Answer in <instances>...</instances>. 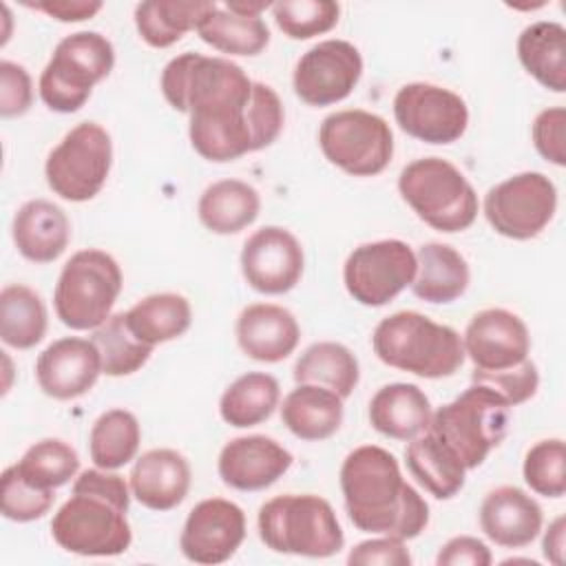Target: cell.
I'll return each instance as SVG.
<instances>
[{
	"label": "cell",
	"instance_id": "obj_1",
	"mask_svg": "<svg viewBox=\"0 0 566 566\" xmlns=\"http://www.w3.org/2000/svg\"><path fill=\"white\" fill-rule=\"evenodd\" d=\"M252 86L239 64L201 53H181L161 71L166 102L190 117L192 148L217 164L256 150L250 122Z\"/></svg>",
	"mask_w": 566,
	"mask_h": 566
},
{
	"label": "cell",
	"instance_id": "obj_2",
	"mask_svg": "<svg viewBox=\"0 0 566 566\" xmlns=\"http://www.w3.org/2000/svg\"><path fill=\"white\" fill-rule=\"evenodd\" d=\"M340 491L358 531L413 539L429 524V504L405 482L398 460L382 447L363 444L347 453Z\"/></svg>",
	"mask_w": 566,
	"mask_h": 566
},
{
	"label": "cell",
	"instance_id": "obj_3",
	"mask_svg": "<svg viewBox=\"0 0 566 566\" xmlns=\"http://www.w3.org/2000/svg\"><path fill=\"white\" fill-rule=\"evenodd\" d=\"M130 486L106 469H86L73 482L71 497L51 520L55 544L82 557H113L128 551L133 531L126 520Z\"/></svg>",
	"mask_w": 566,
	"mask_h": 566
},
{
	"label": "cell",
	"instance_id": "obj_4",
	"mask_svg": "<svg viewBox=\"0 0 566 566\" xmlns=\"http://www.w3.org/2000/svg\"><path fill=\"white\" fill-rule=\"evenodd\" d=\"M371 347L387 367L420 378L453 376L467 358L462 336L453 327L413 310L382 318L371 334Z\"/></svg>",
	"mask_w": 566,
	"mask_h": 566
},
{
	"label": "cell",
	"instance_id": "obj_5",
	"mask_svg": "<svg viewBox=\"0 0 566 566\" xmlns=\"http://www.w3.org/2000/svg\"><path fill=\"white\" fill-rule=\"evenodd\" d=\"M261 542L283 555L301 557H332L343 544L345 535L332 504L312 493H285L268 500L256 517Z\"/></svg>",
	"mask_w": 566,
	"mask_h": 566
},
{
	"label": "cell",
	"instance_id": "obj_6",
	"mask_svg": "<svg viewBox=\"0 0 566 566\" xmlns=\"http://www.w3.org/2000/svg\"><path fill=\"white\" fill-rule=\"evenodd\" d=\"M398 190L409 208L438 232H462L478 217V195L469 179L442 157H422L398 175Z\"/></svg>",
	"mask_w": 566,
	"mask_h": 566
},
{
	"label": "cell",
	"instance_id": "obj_7",
	"mask_svg": "<svg viewBox=\"0 0 566 566\" xmlns=\"http://www.w3.org/2000/svg\"><path fill=\"white\" fill-rule=\"evenodd\" d=\"M511 407L489 387L471 382L455 400L431 413L427 431L444 442L464 469H478L506 438Z\"/></svg>",
	"mask_w": 566,
	"mask_h": 566
},
{
	"label": "cell",
	"instance_id": "obj_8",
	"mask_svg": "<svg viewBox=\"0 0 566 566\" xmlns=\"http://www.w3.org/2000/svg\"><path fill=\"white\" fill-rule=\"evenodd\" d=\"M122 285L119 263L108 252L97 248L80 250L57 276L53 292L55 314L71 329H95L111 316Z\"/></svg>",
	"mask_w": 566,
	"mask_h": 566
},
{
	"label": "cell",
	"instance_id": "obj_9",
	"mask_svg": "<svg viewBox=\"0 0 566 566\" xmlns=\"http://www.w3.org/2000/svg\"><path fill=\"white\" fill-rule=\"evenodd\" d=\"M113 66L115 49L106 35L97 31L71 33L57 42L40 75V97L55 113H75Z\"/></svg>",
	"mask_w": 566,
	"mask_h": 566
},
{
	"label": "cell",
	"instance_id": "obj_10",
	"mask_svg": "<svg viewBox=\"0 0 566 566\" xmlns=\"http://www.w3.org/2000/svg\"><path fill=\"white\" fill-rule=\"evenodd\" d=\"M318 146L325 159L343 172L352 177H374L380 175L394 157V133L380 115L347 108L321 122Z\"/></svg>",
	"mask_w": 566,
	"mask_h": 566
},
{
	"label": "cell",
	"instance_id": "obj_11",
	"mask_svg": "<svg viewBox=\"0 0 566 566\" xmlns=\"http://www.w3.org/2000/svg\"><path fill=\"white\" fill-rule=\"evenodd\" d=\"M111 166V135L95 122H82L49 153L44 175L57 197L80 203L93 199L104 188Z\"/></svg>",
	"mask_w": 566,
	"mask_h": 566
},
{
	"label": "cell",
	"instance_id": "obj_12",
	"mask_svg": "<svg viewBox=\"0 0 566 566\" xmlns=\"http://www.w3.org/2000/svg\"><path fill=\"white\" fill-rule=\"evenodd\" d=\"M557 188L544 175L535 170L517 172L493 188L484 197V217L489 226L515 241H528L537 237L555 217Z\"/></svg>",
	"mask_w": 566,
	"mask_h": 566
},
{
	"label": "cell",
	"instance_id": "obj_13",
	"mask_svg": "<svg viewBox=\"0 0 566 566\" xmlns=\"http://www.w3.org/2000/svg\"><path fill=\"white\" fill-rule=\"evenodd\" d=\"M416 252L400 239H380L354 248L343 265L349 296L367 307L394 301L416 276Z\"/></svg>",
	"mask_w": 566,
	"mask_h": 566
},
{
	"label": "cell",
	"instance_id": "obj_14",
	"mask_svg": "<svg viewBox=\"0 0 566 566\" xmlns=\"http://www.w3.org/2000/svg\"><path fill=\"white\" fill-rule=\"evenodd\" d=\"M394 117L402 133L424 144H453L469 126L467 102L429 82L400 86L394 97Z\"/></svg>",
	"mask_w": 566,
	"mask_h": 566
},
{
	"label": "cell",
	"instance_id": "obj_15",
	"mask_svg": "<svg viewBox=\"0 0 566 566\" xmlns=\"http://www.w3.org/2000/svg\"><path fill=\"white\" fill-rule=\"evenodd\" d=\"M360 75L363 57L352 42L323 40L298 57L292 84L307 106H332L352 95Z\"/></svg>",
	"mask_w": 566,
	"mask_h": 566
},
{
	"label": "cell",
	"instance_id": "obj_16",
	"mask_svg": "<svg viewBox=\"0 0 566 566\" xmlns=\"http://www.w3.org/2000/svg\"><path fill=\"white\" fill-rule=\"evenodd\" d=\"M245 539V513L223 497H208L195 504L184 522L179 548L188 562L223 564Z\"/></svg>",
	"mask_w": 566,
	"mask_h": 566
},
{
	"label": "cell",
	"instance_id": "obj_17",
	"mask_svg": "<svg viewBox=\"0 0 566 566\" xmlns=\"http://www.w3.org/2000/svg\"><path fill=\"white\" fill-rule=\"evenodd\" d=\"M303 248L298 239L281 228L265 226L252 232L241 250V272L245 283L261 294H285L303 276Z\"/></svg>",
	"mask_w": 566,
	"mask_h": 566
},
{
	"label": "cell",
	"instance_id": "obj_18",
	"mask_svg": "<svg viewBox=\"0 0 566 566\" xmlns=\"http://www.w3.org/2000/svg\"><path fill=\"white\" fill-rule=\"evenodd\" d=\"M462 345L464 356L471 358L475 369L495 371L526 360L531 336L517 314L504 307H489L473 314L464 329Z\"/></svg>",
	"mask_w": 566,
	"mask_h": 566
},
{
	"label": "cell",
	"instance_id": "obj_19",
	"mask_svg": "<svg viewBox=\"0 0 566 566\" xmlns=\"http://www.w3.org/2000/svg\"><path fill=\"white\" fill-rule=\"evenodd\" d=\"M102 374V358L93 340L64 336L53 340L35 360L40 389L55 400H75L93 389Z\"/></svg>",
	"mask_w": 566,
	"mask_h": 566
},
{
	"label": "cell",
	"instance_id": "obj_20",
	"mask_svg": "<svg viewBox=\"0 0 566 566\" xmlns=\"http://www.w3.org/2000/svg\"><path fill=\"white\" fill-rule=\"evenodd\" d=\"M292 453L268 436L232 438L219 453V478L237 491H263L292 467Z\"/></svg>",
	"mask_w": 566,
	"mask_h": 566
},
{
	"label": "cell",
	"instance_id": "obj_21",
	"mask_svg": "<svg viewBox=\"0 0 566 566\" xmlns=\"http://www.w3.org/2000/svg\"><path fill=\"white\" fill-rule=\"evenodd\" d=\"M234 334L241 352L259 363L285 360L301 340V327L294 314L274 303L243 307Z\"/></svg>",
	"mask_w": 566,
	"mask_h": 566
},
{
	"label": "cell",
	"instance_id": "obj_22",
	"mask_svg": "<svg viewBox=\"0 0 566 566\" xmlns=\"http://www.w3.org/2000/svg\"><path fill=\"white\" fill-rule=\"evenodd\" d=\"M542 506L517 486H497L480 506V528L504 548L528 546L542 531Z\"/></svg>",
	"mask_w": 566,
	"mask_h": 566
},
{
	"label": "cell",
	"instance_id": "obj_23",
	"mask_svg": "<svg viewBox=\"0 0 566 566\" xmlns=\"http://www.w3.org/2000/svg\"><path fill=\"white\" fill-rule=\"evenodd\" d=\"M190 464L175 449H150L142 453L128 475L133 497L150 511L179 506L190 489Z\"/></svg>",
	"mask_w": 566,
	"mask_h": 566
},
{
	"label": "cell",
	"instance_id": "obj_24",
	"mask_svg": "<svg viewBox=\"0 0 566 566\" xmlns=\"http://www.w3.org/2000/svg\"><path fill=\"white\" fill-rule=\"evenodd\" d=\"M11 234L24 259L33 263H51L66 250L71 241V223L66 212L53 201L31 199L18 208Z\"/></svg>",
	"mask_w": 566,
	"mask_h": 566
},
{
	"label": "cell",
	"instance_id": "obj_25",
	"mask_svg": "<svg viewBox=\"0 0 566 566\" xmlns=\"http://www.w3.org/2000/svg\"><path fill=\"white\" fill-rule=\"evenodd\" d=\"M431 402L427 394L411 382H391L380 387L369 400L371 427L394 440L409 442L427 431L431 422Z\"/></svg>",
	"mask_w": 566,
	"mask_h": 566
},
{
	"label": "cell",
	"instance_id": "obj_26",
	"mask_svg": "<svg viewBox=\"0 0 566 566\" xmlns=\"http://www.w3.org/2000/svg\"><path fill=\"white\" fill-rule=\"evenodd\" d=\"M281 420L301 440H325L343 424V398L327 387L296 385L283 398Z\"/></svg>",
	"mask_w": 566,
	"mask_h": 566
},
{
	"label": "cell",
	"instance_id": "obj_27",
	"mask_svg": "<svg viewBox=\"0 0 566 566\" xmlns=\"http://www.w3.org/2000/svg\"><path fill=\"white\" fill-rule=\"evenodd\" d=\"M418 268L411 290L427 303H451L460 298L471 281L467 259L447 243H424L416 254Z\"/></svg>",
	"mask_w": 566,
	"mask_h": 566
},
{
	"label": "cell",
	"instance_id": "obj_28",
	"mask_svg": "<svg viewBox=\"0 0 566 566\" xmlns=\"http://www.w3.org/2000/svg\"><path fill=\"white\" fill-rule=\"evenodd\" d=\"M405 462L416 482L424 486V491H429L436 500H451L464 486V464L431 431L409 440L405 449Z\"/></svg>",
	"mask_w": 566,
	"mask_h": 566
},
{
	"label": "cell",
	"instance_id": "obj_29",
	"mask_svg": "<svg viewBox=\"0 0 566 566\" xmlns=\"http://www.w3.org/2000/svg\"><path fill=\"white\" fill-rule=\"evenodd\" d=\"M517 57L544 88L566 91V29L559 22L539 20L528 24L517 38Z\"/></svg>",
	"mask_w": 566,
	"mask_h": 566
},
{
	"label": "cell",
	"instance_id": "obj_30",
	"mask_svg": "<svg viewBox=\"0 0 566 566\" xmlns=\"http://www.w3.org/2000/svg\"><path fill=\"white\" fill-rule=\"evenodd\" d=\"M261 210V197L256 188L241 179H221L210 184L197 203L199 221L214 234H237L254 219Z\"/></svg>",
	"mask_w": 566,
	"mask_h": 566
},
{
	"label": "cell",
	"instance_id": "obj_31",
	"mask_svg": "<svg viewBox=\"0 0 566 566\" xmlns=\"http://www.w3.org/2000/svg\"><path fill=\"white\" fill-rule=\"evenodd\" d=\"M296 385H318L336 391L343 400L349 398L358 385L360 367L349 347L334 340L310 345L294 363L292 371Z\"/></svg>",
	"mask_w": 566,
	"mask_h": 566
},
{
	"label": "cell",
	"instance_id": "obj_32",
	"mask_svg": "<svg viewBox=\"0 0 566 566\" xmlns=\"http://www.w3.org/2000/svg\"><path fill=\"white\" fill-rule=\"evenodd\" d=\"M217 2L195 0H146L135 7V27L139 38L155 49H166L179 42Z\"/></svg>",
	"mask_w": 566,
	"mask_h": 566
},
{
	"label": "cell",
	"instance_id": "obj_33",
	"mask_svg": "<svg viewBox=\"0 0 566 566\" xmlns=\"http://www.w3.org/2000/svg\"><path fill=\"white\" fill-rule=\"evenodd\" d=\"M124 314L133 334L150 347L179 338L192 323L190 303L177 292L144 296Z\"/></svg>",
	"mask_w": 566,
	"mask_h": 566
},
{
	"label": "cell",
	"instance_id": "obj_34",
	"mask_svg": "<svg viewBox=\"0 0 566 566\" xmlns=\"http://www.w3.org/2000/svg\"><path fill=\"white\" fill-rule=\"evenodd\" d=\"M281 400L279 380L265 371H248L226 387L219 400L223 422L248 429L268 420Z\"/></svg>",
	"mask_w": 566,
	"mask_h": 566
},
{
	"label": "cell",
	"instance_id": "obj_35",
	"mask_svg": "<svg viewBox=\"0 0 566 566\" xmlns=\"http://www.w3.org/2000/svg\"><path fill=\"white\" fill-rule=\"evenodd\" d=\"M197 35L228 55H259L270 42V29L261 15H239L214 4L197 24Z\"/></svg>",
	"mask_w": 566,
	"mask_h": 566
},
{
	"label": "cell",
	"instance_id": "obj_36",
	"mask_svg": "<svg viewBox=\"0 0 566 566\" xmlns=\"http://www.w3.org/2000/svg\"><path fill=\"white\" fill-rule=\"evenodd\" d=\"M49 325L46 305L38 292L22 283L4 285L0 292V338L13 349L35 347Z\"/></svg>",
	"mask_w": 566,
	"mask_h": 566
},
{
	"label": "cell",
	"instance_id": "obj_37",
	"mask_svg": "<svg viewBox=\"0 0 566 566\" xmlns=\"http://www.w3.org/2000/svg\"><path fill=\"white\" fill-rule=\"evenodd\" d=\"M139 442L142 429L135 413L126 409H108L91 427L88 453L95 467L115 471L137 455Z\"/></svg>",
	"mask_w": 566,
	"mask_h": 566
},
{
	"label": "cell",
	"instance_id": "obj_38",
	"mask_svg": "<svg viewBox=\"0 0 566 566\" xmlns=\"http://www.w3.org/2000/svg\"><path fill=\"white\" fill-rule=\"evenodd\" d=\"M102 358V374L119 378L139 371L155 347L142 343L126 323V314H111L99 327H95L91 338Z\"/></svg>",
	"mask_w": 566,
	"mask_h": 566
},
{
	"label": "cell",
	"instance_id": "obj_39",
	"mask_svg": "<svg viewBox=\"0 0 566 566\" xmlns=\"http://www.w3.org/2000/svg\"><path fill=\"white\" fill-rule=\"evenodd\" d=\"M13 467L33 486L55 491L75 478L80 458L69 442L60 438H44L29 447Z\"/></svg>",
	"mask_w": 566,
	"mask_h": 566
},
{
	"label": "cell",
	"instance_id": "obj_40",
	"mask_svg": "<svg viewBox=\"0 0 566 566\" xmlns=\"http://www.w3.org/2000/svg\"><path fill=\"white\" fill-rule=\"evenodd\" d=\"M270 9L276 27L292 40L323 35L338 24L340 15L338 2L332 0H281Z\"/></svg>",
	"mask_w": 566,
	"mask_h": 566
},
{
	"label": "cell",
	"instance_id": "obj_41",
	"mask_svg": "<svg viewBox=\"0 0 566 566\" xmlns=\"http://www.w3.org/2000/svg\"><path fill=\"white\" fill-rule=\"evenodd\" d=\"M524 482L544 497H562L566 493V447L559 438L535 442L522 464Z\"/></svg>",
	"mask_w": 566,
	"mask_h": 566
},
{
	"label": "cell",
	"instance_id": "obj_42",
	"mask_svg": "<svg viewBox=\"0 0 566 566\" xmlns=\"http://www.w3.org/2000/svg\"><path fill=\"white\" fill-rule=\"evenodd\" d=\"M53 491L38 489L27 482L18 469L11 464L0 478V506L2 515L11 522H33L49 513L53 506Z\"/></svg>",
	"mask_w": 566,
	"mask_h": 566
},
{
	"label": "cell",
	"instance_id": "obj_43",
	"mask_svg": "<svg viewBox=\"0 0 566 566\" xmlns=\"http://www.w3.org/2000/svg\"><path fill=\"white\" fill-rule=\"evenodd\" d=\"M471 382L484 385L491 391H495L509 407L522 405L531 400L539 387V371L533 360H522L520 365L506 367V369H495V371H482L473 369L471 371Z\"/></svg>",
	"mask_w": 566,
	"mask_h": 566
},
{
	"label": "cell",
	"instance_id": "obj_44",
	"mask_svg": "<svg viewBox=\"0 0 566 566\" xmlns=\"http://www.w3.org/2000/svg\"><path fill=\"white\" fill-rule=\"evenodd\" d=\"M535 150L551 164L564 166L566 164V108L553 106L537 113L531 126Z\"/></svg>",
	"mask_w": 566,
	"mask_h": 566
},
{
	"label": "cell",
	"instance_id": "obj_45",
	"mask_svg": "<svg viewBox=\"0 0 566 566\" xmlns=\"http://www.w3.org/2000/svg\"><path fill=\"white\" fill-rule=\"evenodd\" d=\"M33 84L22 64L11 60L0 62V115L20 117L31 108Z\"/></svg>",
	"mask_w": 566,
	"mask_h": 566
},
{
	"label": "cell",
	"instance_id": "obj_46",
	"mask_svg": "<svg viewBox=\"0 0 566 566\" xmlns=\"http://www.w3.org/2000/svg\"><path fill=\"white\" fill-rule=\"evenodd\" d=\"M347 564H352V566H409L411 555L405 546V539L382 535V537L356 544L347 555Z\"/></svg>",
	"mask_w": 566,
	"mask_h": 566
},
{
	"label": "cell",
	"instance_id": "obj_47",
	"mask_svg": "<svg viewBox=\"0 0 566 566\" xmlns=\"http://www.w3.org/2000/svg\"><path fill=\"white\" fill-rule=\"evenodd\" d=\"M493 562L489 546L471 535L451 537L438 553V566H489Z\"/></svg>",
	"mask_w": 566,
	"mask_h": 566
},
{
	"label": "cell",
	"instance_id": "obj_48",
	"mask_svg": "<svg viewBox=\"0 0 566 566\" xmlns=\"http://www.w3.org/2000/svg\"><path fill=\"white\" fill-rule=\"evenodd\" d=\"M24 4L60 22L88 20L104 7L99 0H40V2H24Z\"/></svg>",
	"mask_w": 566,
	"mask_h": 566
},
{
	"label": "cell",
	"instance_id": "obj_49",
	"mask_svg": "<svg viewBox=\"0 0 566 566\" xmlns=\"http://www.w3.org/2000/svg\"><path fill=\"white\" fill-rule=\"evenodd\" d=\"M564 548H566V520H564V515H559L548 524V528L544 533L542 553L551 564L562 566L564 564Z\"/></svg>",
	"mask_w": 566,
	"mask_h": 566
},
{
	"label": "cell",
	"instance_id": "obj_50",
	"mask_svg": "<svg viewBox=\"0 0 566 566\" xmlns=\"http://www.w3.org/2000/svg\"><path fill=\"white\" fill-rule=\"evenodd\" d=\"M268 7H272L270 2H228L226 9L239 15H261V11H265Z\"/></svg>",
	"mask_w": 566,
	"mask_h": 566
}]
</instances>
